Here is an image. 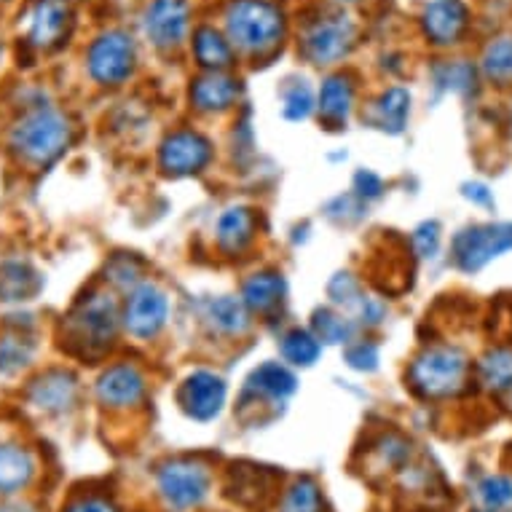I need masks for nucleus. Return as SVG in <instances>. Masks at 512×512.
Instances as JSON below:
<instances>
[{"instance_id":"nucleus-1","label":"nucleus","mask_w":512,"mask_h":512,"mask_svg":"<svg viewBox=\"0 0 512 512\" xmlns=\"http://www.w3.org/2000/svg\"><path fill=\"white\" fill-rule=\"evenodd\" d=\"M70 137H73V126L59 110L35 108L14 124L9 143L19 159L43 167L65 153Z\"/></svg>"},{"instance_id":"nucleus-2","label":"nucleus","mask_w":512,"mask_h":512,"mask_svg":"<svg viewBox=\"0 0 512 512\" xmlns=\"http://www.w3.org/2000/svg\"><path fill=\"white\" fill-rule=\"evenodd\" d=\"M226 30L236 49L263 54L285 33V14L271 0H234L226 11Z\"/></svg>"},{"instance_id":"nucleus-3","label":"nucleus","mask_w":512,"mask_h":512,"mask_svg":"<svg viewBox=\"0 0 512 512\" xmlns=\"http://www.w3.org/2000/svg\"><path fill=\"white\" fill-rule=\"evenodd\" d=\"M408 378L421 397H451L464 389L467 357L454 346H435L413 360Z\"/></svg>"},{"instance_id":"nucleus-4","label":"nucleus","mask_w":512,"mask_h":512,"mask_svg":"<svg viewBox=\"0 0 512 512\" xmlns=\"http://www.w3.org/2000/svg\"><path fill=\"white\" fill-rule=\"evenodd\" d=\"M507 250H512V223L470 226L454 239V261L467 274H475Z\"/></svg>"},{"instance_id":"nucleus-5","label":"nucleus","mask_w":512,"mask_h":512,"mask_svg":"<svg viewBox=\"0 0 512 512\" xmlns=\"http://www.w3.org/2000/svg\"><path fill=\"white\" fill-rule=\"evenodd\" d=\"M159 491L175 510H191L210 494V472L199 462L177 459L159 470Z\"/></svg>"},{"instance_id":"nucleus-6","label":"nucleus","mask_w":512,"mask_h":512,"mask_svg":"<svg viewBox=\"0 0 512 512\" xmlns=\"http://www.w3.org/2000/svg\"><path fill=\"white\" fill-rule=\"evenodd\" d=\"M86 65L97 84H121L135 65V41L121 30H110L92 43Z\"/></svg>"},{"instance_id":"nucleus-7","label":"nucleus","mask_w":512,"mask_h":512,"mask_svg":"<svg viewBox=\"0 0 512 512\" xmlns=\"http://www.w3.org/2000/svg\"><path fill=\"white\" fill-rule=\"evenodd\" d=\"M354 43V25L352 19L338 14V17H325L314 22L306 33L303 49L309 54L311 62L317 65H333L341 57L349 54Z\"/></svg>"},{"instance_id":"nucleus-8","label":"nucleus","mask_w":512,"mask_h":512,"mask_svg":"<svg viewBox=\"0 0 512 512\" xmlns=\"http://www.w3.org/2000/svg\"><path fill=\"white\" fill-rule=\"evenodd\" d=\"M169 317L167 295L161 293L156 285H140L132 293L124 311L126 330L135 338L156 336Z\"/></svg>"},{"instance_id":"nucleus-9","label":"nucleus","mask_w":512,"mask_h":512,"mask_svg":"<svg viewBox=\"0 0 512 512\" xmlns=\"http://www.w3.org/2000/svg\"><path fill=\"white\" fill-rule=\"evenodd\" d=\"M143 30L148 41L159 49H172L188 33V6L185 0H151L143 14Z\"/></svg>"},{"instance_id":"nucleus-10","label":"nucleus","mask_w":512,"mask_h":512,"mask_svg":"<svg viewBox=\"0 0 512 512\" xmlns=\"http://www.w3.org/2000/svg\"><path fill=\"white\" fill-rule=\"evenodd\" d=\"M116 322V301L108 293H94L73 314V328L78 330V338H84V344L94 346L110 344V338L116 333Z\"/></svg>"},{"instance_id":"nucleus-11","label":"nucleus","mask_w":512,"mask_h":512,"mask_svg":"<svg viewBox=\"0 0 512 512\" xmlns=\"http://www.w3.org/2000/svg\"><path fill=\"white\" fill-rule=\"evenodd\" d=\"M226 403V384L223 378L207 370H199L194 376L185 378L183 389H180V405L185 413L196 421L215 419Z\"/></svg>"},{"instance_id":"nucleus-12","label":"nucleus","mask_w":512,"mask_h":512,"mask_svg":"<svg viewBox=\"0 0 512 512\" xmlns=\"http://www.w3.org/2000/svg\"><path fill=\"white\" fill-rule=\"evenodd\" d=\"M212 159L210 143L194 132H177L161 145V167L169 175H194Z\"/></svg>"},{"instance_id":"nucleus-13","label":"nucleus","mask_w":512,"mask_h":512,"mask_svg":"<svg viewBox=\"0 0 512 512\" xmlns=\"http://www.w3.org/2000/svg\"><path fill=\"white\" fill-rule=\"evenodd\" d=\"M421 25L429 41L437 46H448L459 41L470 25V9L462 0H432L424 9Z\"/></svg>"},{"instance_id":"nucleus-14","label":"nucleus","mask_w":512,"mask_h":512,"mask_svg":"<svg viewBox=\"0 0 512 512\" xmlns=\"http://www.w3.org/2000/svg\"><path fill=\"white\" fill-rule=\"evenodd\" d=\"M145 395V378L135 365H116L97 381V397L110 408H129Z\"/></svg>"},{"instance_id":"nucleus-15","label":"nucleus","mask_w":512,"mask_h":512,"mask_svg":"<svg viewBox=\"0 0 512 512\" xmlns=\"http://www.w3.org/2000/svg\"><path fill=\"white\" fill-rule=\"evenodd\" d=\"M76 392V378L65 370H51L30 387V403L49 413L68 411L70 405L76 403Z\"/></svg>"},{"instance_id":"nucleus-16","label":"nucleus","mask_w":512,"mask_h":512,"mask_svg":"<svg viewBox=\"0 0 512 512\" xmlns=\"http://www.w3.org/2000/svg\"><path fill=\"white\" fill-rule=\"evenodd\" d=\"M65 25H68V9H65V3H59V0H41L30 11V17H27V35H30V41L35 46L49 49V46H54L62 38Z\"/></svg>"},{"instance_id":"nucleus-17","label":"nucleus","mask_w":512,"mask_h":512,"mask_svg":"<svg viewBox=\"0 0 512 512\" xmlns=\"http://www.w3.org/2000/svg\"><path fill=\"white\" fill-rule=\"evenodd\" d=\"M35 459L22 445H0V494H14L33 480Z\"/></svg>"},{"instance_id":"nucleus-18","label":"nucleus","mask_w":512,"mask_h":512,"mask_svg":"<svg viewBox=\"0 0 512 512\" xmlns=\"http://www.w3.org/2000/svg\"><path fill=\"white\" fill-rule=\"evenodd\" d=\"M41 274L25 261L0 263V301H30L41 290Z\"/></svg>"},{"instance_id":"nucleus-19","label":"nucleus","mask_w":512,"mask_h":512,"mask_svg":"<svg viewBox=\"0 0 512 512\" xmlns=\"http://www.w3.org/2000/svg\"><path fill=\"white\" fill-rule=\"evenodd\" d=\"M236 97H239V81L223 76L218 70L194 81L191 89V100L199 110H226L234 105Z\"/></svg>"},{"instance_id":"nucleus-20","label":"nucleus","mask_w":512,"mask_h":512,"mask_svg":"<svg viewBox=\"0 0 512 512\" xmlns=\"http://www.w3.org/2000/svg\"><path fill=\"white\" fill-rule=\"evenodd\" d=\"M255 218L247 207H231L218 220V242L226 252H239L252 242Z\"/></svg>"},{"instance_id":"nucleus-21","label":"nucleus","mask_w":512,"mask_h":512,"mask_svg":"<svg viewBox=\"0 0 512 512\" xmlns=\"http://www.w3.org/2000/svg\"><path fill=\"white\" fill-rule=\"evenodd\" d=\"M282 295H285V279L271 271H263V274L247 279L242 301L252 311H271L282 301Z\"/></svg>"},{"instance_id":"nucleus-22","label":"nucleus","mask_w":512,"mask_h":512,"mask_svg":"<svg viewBox=\"0 0 512 512\" xmlns=\"http://www.w3.org/2000/svg\"><path fill=\"white\" fill-rule=\"evenodd\" d=\"M354 102V86L349 78L344 76H330L322 89H319V110L322 116L333 121V124H341L349 116Z\"/></svg>"},{"instance_id":"nucleus-23","label":"nucleus","mask_w":512,"mask_h":512,"mask_svg":"<svg viewBox=\"0 0 512 512\" xmlns=\"http://www.w3.org/2000/svg\"><path fill=\"white\" fill-rule=\"evenodd\" d=\"M295 387H298L295 376L285 365H279V362H266V365H261L250 376L252 392H261L266 397H277V400L293 395Z\"/></svg>"},{"instance_id":"nucleus-24","label":"nucleus","mask_w":512,"mask_h":512,"mask_svg":"<svg viewBox=\"0 0 512 512\" xmlns=\"http://www.w3.org/2000/svg\"><path fill=\"white\" fill-rule=\"evenodd\" d=\"M480 68H483L488 81L499 86L512 84V35H502V38L488 43Z\"/></svg>"},{"instance_id":"nucleus-25","label":"nucleus","mask_w":512,"mask_h":512,"mask_svg":"<svg viewBox=\"0 0 512 512\" xmlns=\"http://www.w3.org/2000/svg\"><path fill=\"white\" fill-rule=\"evenodd\" d=\"M194 54L204 68H212V70L226 68L228 62H231V46H228L226 38H223L218 30H212V27L196 30Z\"/></svg>"},{"instance_id":"nucleus-26","label":"nucleus","mask_w":512,"mask_h":512,"mask_svg":"<svg viewBox=\"0 0 512 512\" xmlns=\"http://www.w3.org/2000/svg\"><path fill=\"white\" fill-rule=\"evenodd\" d=\"M480 381L494 392L512 389V349H491L478 362Z\"/></svg>"},{"instance_id":"nucleus-27","label":"nucleus","mask_w":512,"mask_h":512,"mask_svg":"<svg viewBox=\"0 0 512 512\" xmlns=\"http://www.w3.org/2000/svg\"><path fill=\"white\" fill-rule=\"evenodd\" d=\"M376 110L378 124L384 126L387 132H392V135H397V132H403L405 118H408V110H411V94L405 92V89H389L387 94H381Z\"/></svg>"},{"instance_id":"nucleus-28","label":"nucleus","mask_w":512,"mask_h":512,"mask_svg":"<svg viewBox=\"0 0 512 512\" xmlns=\"http://www.w3.org/2000/svg\"><path fill=\"white\" fill-rule=\"evenodd\" d=\"M210 319L212 325L223 333H244L247 325H250V317H247V306L239 298H218V301L210 303Z\"/></svg>"},{"instance_id":"nucleus-29","label":"nucleus","mask_w":512,"mask_h":512,"mask_svg":"<svg viewBox=\"0 0 512 512\" xmlns=\"http://www.w3.org/2000/svg\"><path fill=\"white\" fill-rule=\"evenodd\" d=\"M282 354H285L287 362L306 368L311 362H317V357L322 354V344L309 330H293L282 338Z\"/></svg>"},{"instance_id":"nucleus-30","label":"nucleus","mask_w":512,"mask_h":512,"mask_svg":"<svg viewBox=\"0 0 512 512\" xmlns=\"http://www.w3.org/2000/svg\"><path fill=\"white\" fill-rule=\"evenodd\" d=\"M354 333V325L341 314H333V311L322 309L314 314V338L319 344H344L349 341Z\"/></svg>"},{"instance_id":"nucleus-31","label":"nucleus","mask_w":512,"mask_h":512,"mask_svg":"<svg viewBox=\"0 0 512 512\" xmlns=\"http://www.w3.org/2000/svg\"><path fill=\"white\" fill-rule=\"evenodd\" d=\"M35 344L27 336H6L0 341V373H17L33 360Z\"/></svg>"},{"instance_id":"nucleus-32","label":"nucleus","mask_w":512,"mask_h":512,"mask_svg":"<svg viewBox=\"0 0 512 512\" xmlns=\"http://www.w3.org/2000/svg\"><path fill=\"white\" fill-rule=\"evenodd\" d=\"M478 502L486 512H499L512 504V480L504 475H488L480 480Z\"/></svg>"},{"instance_id":"nucleus-33","label":"nucleus","mask_w":512,"mask_h":512,"mask_svg":"<svg viewBox=\"0 0 512 512\" xmlns=\"http://www.w3.org/2000/svg\"><path fill=\"white\" fill-rule=\"evenodd\" d=\"M322 510V499H319V488L314 480H298L282 499L279 512H319Z\"/></svg>"},{"instance_id":"nucleus-34","label":"nucleus","mask_w":512,"mask_h":512,"mask_svg":"<svg viewBox=\"0 0 512 512\" xmlns=\"http://www.w3.org/2000/svg\"><path fill=\"white\" fill-rule=\"evenodd\" d=\"M437 84L448 86L454 92H470L475 84V70L470 62H451L437 70Z\"/></svg>"},{"instance_id":"nucleus-35","label":"nucleus","mask_w":512,"mask_h":512,"mask_svg":"<svg viewBox=\"0 0 512 512\" xmlns=\"http://www.w3.org/2000/svg\"><path fill=\"white\" fill-rule=\"evenodd\" d=\"M311 110H314V97H311L309 86H293L285 97V118H290V121H303V118H309Z\"/></svg>"},{"instance_id":"nucleus-36","label":"nucleus","mask_w":512,"mask_h":512,"mask_svg":"<svg viewBox=\"0 0 512 512\" xmlns=\"http://www.w3.org/2000/svg\"><path fill=\"white\" fill-rule=\"evenodd\" d=\"M108 277L113 279L118 287H132V285H137V279H140V266H137L132 258L118 255V258H113V261H110Z\"/></svg>"},{"instance_id":"nucleus-37","label":"nucleus","mask_w":512,"mask_h":512,"mask_svg":"<svg viewBox=\"0 0 512 512\" xmlns=\"http://www.w3.org/2000/svg\"><path fill=\"white\" fill-rule=\"evenodd\" d=\"M413 244L421 258H435L440 250V226L437 223H421L413 234Z\"/></svg>"},{"instance_id":"nucleus-38","label":"nucleus","mask_w":512,"mask_h":512,"mask_svg":"<svg viewBox=\"0 0 512 512\" xmlns=\"http://www.w3.org/2000/svg\"><path fill=\"white\" fill-rule=\"evenodd\" d=\"M330 298L336 303H346V306H352V303H360V285L354 282L349 274H338L333 282H330Z\"/></svg>"},{"instance_id":"nucleus-39","label":"nucleus","mask_w":512,"mask_h":512,"mask_svg":"<svg viewBox=\"0 0 512 512\" xmlns=\"http://www.w3.org/2000/svg\"><path fill=\"white\" fill-rule=\"evenodd\" d=\"M346 362L357 370H373L378 362V349L373 344H357L346 352Z\"/></svg>"},{"instance_id":"nucleus-40","label":"nucleus","mask_w":512,"mask_h":512,"mask_svg":"<svg viewBox=\"0 0 512 512\" xmlns=\"http://www.w3.org/2000/svg\"><path fill=\"white\" fill-rule=\"evenodd\" d=\"M354 188H357V194L365 196V199H376V196H381V191H384V185H381V177L373 175V172H357V177H354Z\"/></svg>"},{"instance_id":"nucleus-41","label":"nucleus","mask_w":512,"mask_h":512,"mask_svg":"<svg viewBox=\"0 0 512 512\" xmlns=\"http://www.w3.org/2000/svg\"><path fill=\"white\" fill-rule=\"evenodd\" d=\"M357 306H360L362 322H368V325H378V322L384 319V314H387V306L378 301V298H370V295L360 298Z\"/></svg>"},{"instance_id":"nucleus-42","label":"nucleus","mask_w":512,"mask_h":512,"mask_svg":"<svg viewBox=\"0 0 512 512\" xmlns=\"http://www.w3.org/2000/svg\"><path fill=\"white\" fill-rule=\"evenodd\" d=\"M65 512H118V510L110 502H105V499H94V496H89V499H81V502L70 504Z\"/></svg>"},{"instance_id":"nucleus-43","label":"nucleus","mask_w":512,"mask_h":512,"mask_svg":"<svg viewBox=\"0 0 512 512\" xmlns=\"http://www.w3.org/2000/svg\"><path fill=\"white\" fill-rule=\"evenodd\" d=\"M464 196H467L470 202L483 204V207H491V204H494V196H491V191H488L483 183L464 185Z\"/></svg>"},{"instance_id":"nucleus-44","label":"nucleus","mask_w":512,"mask_h":512,"mask_svg":"<svg viewBox=\"0 0 512 512\" xmlns=\"http://www.w3.org/2000/svg\"><path fill=\"white\" fill-rule=\"evenodd\" d=\"M0 512H35L30 504H0Z\"/></svg>"},{"instance_id":"nucleus-45","label":"nucleus","mask_w":512,"mask_h":512,"mask_svg":"<svg viewBox=\"0 0 512 512\" xmlns=\"http://www.w3.org/2000/svg\"><path fill=\"white\" fill-rule=\"evenodd\" d=\"M338 3H352V0H338Z\"/></svg>"}]
</instances>
